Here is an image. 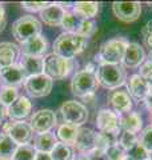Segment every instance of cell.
Returning <instances> with one entry per match:
<instances>
[{
    "label": "cell",
    "instance_id": "d4e9b609",
    "mask_svg": "<svg viewBox=\"0 0 152 160\" xmlns=\"http://www.w3.org/2000/svg\"><path fill=\"white\" fill-rule=\"evenodd\" d=\"M72 12L79 15L83 19H92L99 12V3L95 2H79L75 3L72 7Z\"/></svg>",
    "mask_w": 152,
    "mask_h": 160
},
{
    "label": "cell",
    "instance_id": "1f68e13d",
    "mask_svg": "<svg viewBox=\"0 0 152 160\" xmlns=\"http://www.w3.org/2000/svg\"><path fill=\"white\" fill-rule=\"evenodd\" d=\"M19 98L18 88L15 87H4L0 91V103H3L7 108L11 106L12 103L16 102V99Z\"/></svg>",
    "mask_w": 152,
    "mask_h": 160
},
{
    "label": "cell",
    "instance_id": "7a4b0ae2",
    "mask_svg": "<svg viewBox=\"0 0 152 160\" xmlns=\"http://www.w3.org/2000/svg\"><path fill=\"white\" fill-rule=\"evenodd\" d=\"M73 60L59 56L56 53H49L44 58V73L51 80H63L73 69Z\"/></svg>",
    "mask_w": 152,
    "mask_h": 160
},
{
    "label": "cell",
    "instance_id": "603a6c76",
    "mask_svg": "<svg viewBox=\"0 0 152 160\" xmlns=\"http://www.w3.org/2000/svg\"><path fill=\"white\" fill-rule=\"evenodd\" d=\"M56 144H58V139L53 133L44 132V133H38V136L35 138L33 148L36 149V152L51 153Z\"/></svg>",
    "mask_w": 152,
    "mask_h": 160
},
{
    "label": "cell",
    "instance_id": "d590c367",
    "mask_svg": "<svg viewBox=\"0 0 152 160\" xmlns=\"http://www.w3.org/2000/svg\"><path fill=\"white\" fill-rule=\"evenodd\" d=\"M105 153H107L108 160H124L127 158L125 149L123 147H120L119 143L115 144L112 147H109L107 151H105Z\"/></svg>",
    "mask_w": 152,
    "mask_h": 160
},
{
    "label": "cell",
    "instance_id": "7c38bea8",
    "mask_svg": "<svg viewBox=\"0 0 152 160\" xmlns=\"http://www.w3.org/2000/svg\"><path fill=\"white\" fill-rule=\"evenodd\" d=\"M108 103L116 112L119 113H127L132 109V99L129 93L123 89H112L108 93Z\"/></svg>",
    "mask_w": 152,
    "mask_h": 160
},
{
    "label": "cell",
    "instance_id": "8fae6325",
    "mask_svg": "<svg viewBox=\"0 0 152 160\" xmlns=\"http://www.w3.org/2000/svg\"><path fill=\"white\" fill-rule=\"evenodd\" d=\"M0 80L6 84V87H15L25 83L27 75L24 73L20 64H12V66L0 68Z\"/></svg>",
    "mask_w": 152,
    "mask_h": 160
},
{
    "label": "cell",
    "instance_id": "e575fe53",
    "mask_svg": "<svg viewBox=\"0 0 152 160\" xmlns=\"http://www.w3.org/2000/svg\"><path fill=\"white\" fill-rule=\"evenodd\" d=\"M96 31V24L92 22L91 19H83L82 24H80V27L78 29V35H80V36L83 38H89L92 36V35L95 33Z\"/></svg>",
    "mask_w": 152,
    "mask_h": 160
},
{
    "label": "cell",
    "instance_id": "ac0fdd59",
    "mask_svg": "<svg viewBox=\"0 0 152 160\" xmlns=\"http://www.w3.org/2000/svg\"><path fill=\"white\" fill-rule=\"evenodd\" d=\"M64 13H65V9L59 3H49V6L40 12V18H42V20L47 26L58 27V26H62Z\"/></svg>",
    "mask_w": 152,
    "mask_h": 160
},
{
    "label": "cell",
    "instance_id": "74e56055",
    "mask_svg": "<svg viewBox=\"0 0 152 160\" xmlns=\"http://www.w3.org/2000/svg\"><path fill=\"white\" fill-rule=\"evenodd\" d=\"M49 6V3H45V2H24L22 3V7L24 9H28V11H39L42 12L44 8H47Z\"/></svg>",
    "mask_w": 152,
    "mask_h": 160
},
{
    "label": "cell",
    "instance_id": "6da1fadb",
    "mask_svg": "<svg viewBox=\"0 0 152 160\" xmlns=\"http://www.w3.org/2000/svg\"><path fill=\"white\" fill-rule=\"evenodd\" d=\"M87 46V39L78 33L63 32L53 43V53L65 59H72L82 53Z\"/></svg>",
    "mask_w": 152,
    "mask_h": 160
},
{
    "label": "cell",
    "instance_id": "9f6ffc18",
    "mask_svg": "<svg viewBox=\"0 0 152 160\" xmlns=\"http://www.w3.org/2000/svg\"><path fill=\"white\" fill-rule=\"evenodd\" d=\"M148 160H149V159H148Z\"/></svg>",
    "mask_w": 152,
    "mask_h": 160
},
{
    "label": "cell",
    "instance_id": "d6a6232c",
    "mask_svg": "<svg viewBox=\"0 0 152 160\" xmlns=\"http://www.w3.org/2000/svg\"><path fill=\"white\" fill-rule=\"evenodd\" d=\"M127 156H128L129 159H132V160H148L149 152L147 151L139 142L138 144H135L129 151H127Z\"/></svg>",
    "mask_w": 152,
    "mask_h": 160
},
{
    "label": "cell",
    "instance_id": "e0dca14e",
    "mask_svg": "<svg viewBox=\"0 0 152 160\" xmlns=\"http://www.w3.org/2000/svg\"><path fill=\"white\" fill-rule=\"evenodd\" d=\"M31 108H32V104L27 96H19L16 99V102L12 103L7 108V112H8V116L11 118V120L19 122V120H23L29 116Z\"/></svg>",
    "mask_w": 152,
    "mask_h": 160
},
{
    "label": "cell",
    "instance_id": "f35d334b",
    "mask_svg": "<svg viewBox=\"0 0 152 160\" xmlns=\"http://www.w3.org/2000/svg\"><path fill=\"white\" fill-rule=\"evenodd\" d=\"M139 75L141 78H144L145 80L149 79L152 76V64H149L148 62H145L143 66L140 67V73Z\"/></svg>",
    "mask_w": 152,
    "mask_h": 160
},
{
    "label": "cell",
    "instance_id": "ba28073f",
    "mask_svg": "<svg viewBox=\"0 0 152 160\" xmlns=\"http://www.w3.org/2000/svg\"><path fill=\"white\" fill-rule=\"evenodd\" d=\"M25 91L32 98H43L47 96L52 91V80L45 73L35 75V76L27 78L24 83Z\"/></svg>",
    "mask_w": 152,
    "mask_h": 160
},
{
    "label": "cell",
    "instance_id": "4fadbf2b",
    "mask_svg": "<svg viewBox=\"0 0 152 160\" xmlns=\"http://www.w3.org/2000/svg\"><path fill=\"white\" fill-rule=\"evenodd\" d=\"M48 42L47 39L42 35H38L32 39L27 40V42L22 43L20 46V52L24 56H35V58H42L43 55L47 52Z\"/></svg>",
    "mask_w": 152,
    "mask_h": 160
},
{
    "label": "cell",
    "instance_id": "f546056e",
    "mask_svg": "<svg viewBox=\"0 0 152 160\" xmlns=\"http://www.w3.org/2000/svg\"><path fill=\"white\" fill-rule=\"evenodd\" d=\"M49 155L52 160H72L73 159L72 149L64 143H58Z\"/></svg>",
    "mask_w": 152,
    "mask_h": 160
},
{
    "label": "cell",
    "instance_id": "ab89813d",
    "mask_svg": "<svg viewBox=\"0 0 152 160\" xmlns=\"http://www.w3.org/2000/svg\"><path fill=\"white\" fill-rule=\"evenodd\" d=\"M87 156L89 160H108L107 153L104 151H99V149H94V151L89 152Z\"/></svg>",
    "mask_w": 152,
    "mask_h": 160
},
{
    "label": "cell",
    "instance_id": "b9f144b4",
    "mask_svg": "<svg viewBox=\"0 0 152 160\" xmlns=\"http://www.w3.org/2000/svg\"><path fill=\"white\" fill-rule=\"evenodd\" d=\"M141 35H143V38H148V36H152V20H148L144 27L141 28Z\"/></svg>",
    "mask_w": 152,
    "mask_h": 160
},
{
    "label": "cell",
    "instance_id": "3957f363",
    "mask_svg": "<svg viewBox=\"0 0 152 160\" xmlns=\"http://www.w3.org/2000/svg\"><path fill=\"white\" fill-rule=\"evenodd\" d=\"M42 32V23L32 15H24L12 24V35L20 43L38 36Z\"/></svg>",
    "mask_w": 152,
    "mask_h": 160
},
{
    "label": "cell",
    "instance_id": "f5cc1de1",
    "mask_svg": "<svg viewBox=\"0 0 152 160\" xmlns=\"http://www.w3.org/2000/svg\"><path fill=\"white\" fill-rule=\"evenodd\" d=\"M148 158H149V160H152V152H149V156Z\"/></svg>",
    "mask_w": 152,
    "mask_h": 160
},
{
    "label": "cell",
    "instance_id": "ffe728a7",
    "mask_svg": "<svg viewBox=\"0 0 152 160\" xmlns=\"http://www.w3.org/2000/svg\"><path fill=\"white\" fill-rule=\"evenodd\" d=\"M20 67L23 68V71L25 75H27V78L44 73V59L43 58H35V56H24V55H22Z\"/></svg>",
    "mask_w": 152,
    "mask_h": 160
},
{
    "label": "cell",
    "instance_id": "7dc6e473",
    "mask_svg": "<svg viewBox=\"0 0 152 160\" xmlns=\"http://www.w3.org/2000/svg\"><path fill=\"white\" fill-rule=\"evenodd\" d=\"M144 43H145V46L149 48V51L152 52V36L145 38V39H144Z\"/></svg>",
    "mask_w": 152,
    "mask_h": 160
},
{
    "label": "cell",
    "instance_id": "9a60e30c",
    "mask_svg": "<svg viewBox=\"0 0 152 160\" xmlns=\"http://www.w3.org/2000/svg\"><path fill=\"white\" fill-rule=\"evenodd\" d=\"M96 135L98 133L94 132L91 128H80L73 146L79 152H82L83 155H88L96 147Z\"/></svg>",
    "mask_w": 152,
    "mask_h": 160
},
{
    "label": "cell",
    "instance_id": "5bb4252c",
    "mask_svg": "<svg viewBox=\"0 0 152 160\" xmlns=\"http://www.w3.org/2000/svg\"><path fill=\"white\" fill-rule=\"evenodd\" d=\"M96 126L100 132H116L120 129L119 116L111 109H100L96 116Z\"/></svg>",
    "mask_w": 152,
    "mask_h": 160
},
{
    "label": "cell",
    "instance_id": "4316f807",
    "mask_svg": "<svg viewBox=\"0 0 152 160\" xmlns=\"http://www.w3.org/2000/svg\"><path fill=\"white\" fill-rule=\"evenodd\" d=\"M79 127L76 126H71V124L64 123L59 127L58 129V138L60 139V143H64V144H75L76 142V138L79 135Z\"/></svg>",
    "mask_w": 152,
    "mask_h": 160
},
{
    "label": "cell",
    "instance_id": "7402d4cb",
    "mask_svg": "<svg viewBox=\"0 0 152 160\" xmlns=\"http://www.w3.org/2000/svg\"><path fill=\"white\" fill-rule=\"evenodd\" d=\"M19 56V47L13 43H0V68L12 66Z\"/></svg>",
    "mask_w": 152,
    "mask_h": 160
},
{
    "label": "cell",
    "instance_id": "9c48e42d",
    "mask_svg": "<svg viewBox=\"0 0 152 160\" xmlns=\"http://www.w3.org/2000/svg\"><path fill=\"white\" fill-rule=\"evenodd\" d=\"M112 11L121 22L132 23L140 16L141 4L139 2H115L112 4Z\"/></svg>",
    "mask_w": 152,
    "mask_h": 160
},
{
    "label": "cell",
    "instance_id": "f907efd6",
    "mask_svg": "<svg viewBox=\"0 0 152 160\" xmlns=\"http://www.w3.org/2000/svg\"><path fill=\"white\" fill-rule=\"evenodd\" d=\"M147 83L149 84V87H152V76H151L149 79H147Z\"/></svg>",
    "mask_w": 152,
    "mask_h": 160
},
{
    "label": "cell",
    "instance_id": "cb8c5ba5",
    "mask_svg": "<svg viewBox=\"0 0 152 160\" xmlns=\"http://www.w3.org/2000/svg\"><path fill=\"white\" fill-rule=\"evenodd\" d=\"M120 128H123L124 132L138 133L141 128V118L138 112H127L119 118Z\"/></svg>",
    "mask_w": 152,
    "mask_h": 160
},
{
    "label": "cell",
    "instance_id": "bcb514c9",
    "mask_svg": "<svg viewBox=\"0 0 152 160\" xmlns=\"http://www.w3.org/2000/svg\"><path fill=\"white\" fill-rule=\"evenodd\" d=\"M99 67L96 66L95 63H88L87 66H85V69L84 71H87V72H91V73H95L96 72V69H98Z\"/></svg>",
    "mask_w": 152,
    "mask_h": 160
},
{
    "label": "cell",
    "instance_id": "f1b7e54d",
    "mask_svg": "<svg viewBox=\"0 0 152 160\" xmlns=\"http://www.w3.org/2000/svg\"><path fill=\"white\" fill-rule=\"evenodd\" d=\"M83 22V18H80L79 15H76L75 12H65L63 22H62V27L65 29V32L69 33H78V29L80 27V24Z\"/></svg>",
    "mask_w": 152,
    "mask_h": 160
},
{
    "label": "cell",
    "instance_id": "7bdbcfd3",
    "mask_svg": "<svg viewBox=\"0 0 152 160\" xmlns=\"http://www.w3.org/2000/svg\"><path fill=\"white\" fill-rule=\"evenodd\" d=\"M144 102H145L147 108H148L149 111L152 112V87H149V91H148V93H147V96H145V99H144Z\"/></svg>",
    "mask_w": 152,
    "mask_h": 160
},
{
    "label": "cell",
    "instance_id": "d6986e66",
    "mask_svg": "<svg viewBox=\"0 0 152 160\" xmlns=\"http://www.w3.org/2000/svg\"><path fill=\"white\" fill-rule=\"evenodd\" d=\"M8 135L18 146H25L32 139V128L27 123L15 122Z\"/></svg>",
    "mask_w": 152,
    "mask_h": 160
},
{
    "label": "cell",
    "instance_id": "484cf974",
    "mask_svg": "<svg viewBox=\"0 0 152 160\" xmlns=\"http://www.w3.org/2000/svg\"><path fill=\"white\" fill-rule=\"evenodd\" d=\"M119 142V131L116 132H99L96 135V147L99 151H107L109 147L118 144Z\"/></svg>",
    "mask_w": 152,
    "mask_h": 160
},
{
    "label": "cell",
    "instance_id": "4dcf8cb0",
    "mask_svg": "<svg viewBox=\"0 0 152 160\" xmlns=\"http://www.w3.org/2000/svg\"><path fill=\"white\" fill-rule=\"evenodd\" d=\"M35 156H36V149L33 148V146L25 144L18 147L11 160H35Z\"/></svg>",
    "mask_w": 152,
    "mask_h": 160
},
{
    "label": "cell",
    "instance_id": "277c9868",
    "mask_svg": "<svg viewBox=\"0 0 152 160\" xmlns=\"http://www.w3.org/2000/svg\"><path fill=\"white\" fill-rule=\"evenodd\" d=\"M125 71L120 64H100L98 68V82L107 89H116L124 84Z\"/></svg>",
    "mask_w": 152,
    "mask_h": 160
},
{
    "label": "cell",
    "instance_id": "816d5d0a",
    "mask_svg": "<svg viewBox=\"0 0 152 160\" xmlns=\"http://www.w3.org/2000/svg\"><path fill=\"white\" fill-rule=\"evenodd\" d=\"M0 160H11V159H7V158H0Z\"/></svg>",
    "mask_w": 152,
    "mask_h": 160
},
{
    "label": "cell",
    "instance_id": "5b68a950",
    "mask_svg": "<svg viewBox=\"0 0 152 160\" xmlns=\"http://www.w3.org/2000/svg\"><path fill=\"white\" fill-rule=\"evenodd\" d=\"M127 44L128 42L124 38L111 39L103 43L99 51V60L101 62L100 64H120Z\"/></svg>",
    "mask_w": 152,
    "mask_h": 160
},
{
    "label": "cell",
    "instance_id": "836d02e7",
    "mask_svg": "<svg viewBox=\"0 0 152 160\" xmlns=\"http://www.w3.org/2000/svg\"><path fill=\"white\" fill-rule=\"evenodd\" d=\"M119 146L123 147L127 151H129L131 148H132L135 144L139 143V138L136 136V133H129V132H123L121 133V136L119 138Z\"/></svg>",
    "mask_w": 152,
    "mask_h": 160
},
{
    "label": "cell",
    "instance_id": "ee69618b",
    "mask_svg": "<svg viewBox=\"0 0 152 160\" xmlns=\"http://www.w3.org/2000/svg\"><path fill=\"white\" fill-rule=\"evenodd\" d=\"M7 115H8V112H7V107L4 106L3 103H0V126H2V123L4 122V119H6Z\"/></svg>",
    "mask_w": 152,
    "mask_h": 160
},
{
    "label": "cell",
    "instance_id": "83f0119b",
    "mask_svg": "<svg viewBox=\"0 0 152 160\" xmlns=\"http://www.w3.org/2000/svg\"><path fill=\"white\" fill-rule=\"evenodd\" d=\"M18 147L19 146L9 138V135L0 133V158L12 159Z\"/></svg>",
    "mask_w": 152,
    "mask_h": 160
},
{
    "label": "cell",
    "instance_id": "60d3db41",
    "mask_svg": "<svg viewBox=\"0 0 152 160\" xmlns=\"http://www.w3.org/2000/svg\"><path fill=\"white\" fill-rule=\"evenodd\" d=\"M7 24V16H6V8H4V6L2 3H0V32L4 29V27H6Z\"/></svg>",
    "mask_w": 152,
    "mask_h": 160
},
{
    "label": "cell",
    "instance_id": "44dd1931",
    "mask_svg": "<svg viewBox=\"0 0 152 160\" xmlns=\"http://www.w3.org/2000/svg\"><path fill=\"white\" fill-rule=\"evenodd\" d=\"M128 91L135 99L144 100L149 91V84L140 75H132L128 80Z\"/></svg>",
    "mask_w": 152,
    "mask_h": 160
},
{
    "label": "cell",
    "instance_id": "8992f818",
    "mask_svg": "<svg viewBox=\"0 0 152 160\" xmlns=\"http://www.w3.org/2000/svg\"><path fill=\"white\" fill-rule=\"evenodd\" d=\"M60 113H62L63 120L71 126H82L88 120V109L87 107L76 100H68L64 102L60 107Z\"/></svg>",
    "mask_w": 152,
    "mask_h": 160
},
{
    "label": "cell",
    "instance_id": "c3c4849f",
    "mask_svg": "<svg viewBox=\"0 0 152 160\" xmlns=\"http://www.w3.org/2000/svg\"><path fill=\"white\" fill-rule=\"evenodd\" d=\"M75 160H89V159H88L87 155H80V156H78Z\"/></svg>",
    "mask_w": 152,
    "mask_h": 160
},
{
    "label": "cell",
    "instance_id": "11a10c76",
    "mask_svg": "<svg viewBox=\"0 0 152 160\" xmlns=\"http://www.w3.org/2000/svg\"><path fill=\"white\" fill-rule=\"evenodd\" d=\"M149 4V7H152V3H148Z\"/></svg>",
    "mask_w": 152,
    "mask_h": 160
},
{
    "label": "cell",
    "instance_id": "681fc988",
    "mask_svg": "<svg viewBox=\"0 0 152 160\" xmlns=\"http://www.w3.org/2000/svg\"><path fill=\"white\" fill-rule=\"evenodd\" d=\"M147 62H148L149 64H152V52H149V55H148V59H147Z\"/></svg>",
    "mask_w": 152,
    "mask_h": 160
},
{
    "label": "cell",
    "instance_id": "f6af8a7d",
    "mask_svg": "<svg viewBox=\"0 0 152 160\" xmlns=\"http://www.w3.org/2000/svg\"><path fill=\"white\" fill-rule=\"evenodd\" d=\"M35 160H52V159H51V155H49V153L36 152V156H35Z\"/></svg>",
    "mask_w": 152,
    "mask_h": 160
},
{
    "label": "cell",
    "instance_id": "db71d44e",
    "mask_svg": "<svg viewBox=\"0 0 152 160\" xmlns=\"http://www.w3.org/2000/svg\"><path fill=\"white\" fill-rule=\"evenodd\" d=\"M124 160H132V159H129V158H128V156H127V158H125V159H124Z\"/></svg>",
    "mask_w": 152,
    "mask_h": 160
},
{
    "label": "cell",
    "instance_id": "2e32d148",
    "mask_svg": "<svg viewBox=\"0 0 152 160\" xmlns=\"http://www.w3.org/2000/svg\"><path fill=\"white\" fill-rule=\"evenodd\" d=\"M144 59H145L144 49L138 43H128L125 47V52L121 63H123L124 67L136 68L144 62Z\"/></svg>",
    "mask_w": 152,
    "mask_h": 160
},
{
    "label": "cell",
    "instance_id": "30bf717a",
    "mask_svg": "<svg viewBox=\"0 0 152 160\" xmlns=\"http://www.w3.org/2000/svg\"><path fill=\"white\" fill-rule=\"evenodd\" d=\"M32 131L38 133L49 132V129L56 126V113L52 109H39L32 115L29 120Z\"/></svg>",
    "mask_w": 152,
    "mask_h": 160
},
{
    "label": "cell",
    "instance_id": "8d00e7d4",
    "mask_svg": "<svg viewBox=\"0 0 152 160\" xmlns=\"http://www.w3.org/2000/svg\"><path fill=\"white\" fill-rule=\"evenodd\" d=\"M139 142H140L141 146L147 149V151L152 152V126L143 129V132H141V135H140Z\"/></svg>",
    "mask_w": 152,
    "mask_h": 160
},
{
    "label": "cell",
    "instance_id": "52a82bcc",
    "mask_svg": "<svg viewBox=\"0 0 152 160\" xmlns=\"http://www.w3.org/2000/svg\"><path fill=\"white\" fill-rule=\"evenodd\" d=\"M98 78L95 73L87 71H80L72 78L71 82V91L75 96L85 98L88 95H94L95 89L98 88Z\"/></svg>",
    "mask_w": 152,
    "mask_h": 160
}]
</instances>
